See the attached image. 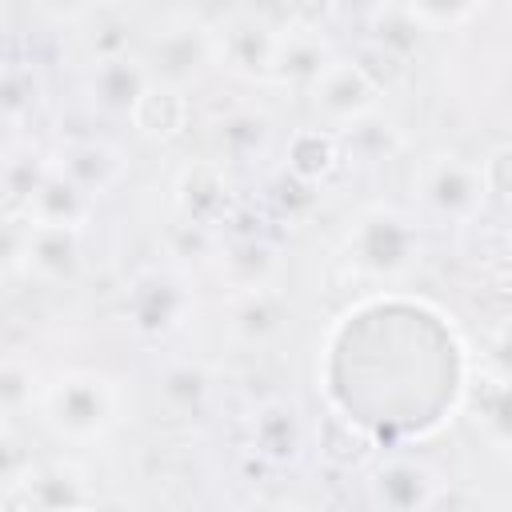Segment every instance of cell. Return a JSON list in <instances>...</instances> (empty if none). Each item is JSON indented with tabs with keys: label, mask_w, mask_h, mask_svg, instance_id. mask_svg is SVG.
Here are the masks:
<instances>
[{
	"label": "cell",
	"mask_w": 512,
	"mask_h": 512,
	"mask_svg": "<svg viewBox=\"0 0 512 512\" xmlns=\"http://www.w3.org/2000/svg\"><path fill=\"white\" fill-rule=\"evenodd\" d=\"M188 120H192L188 92L184 84H168V80H152L132 112V128L148 140H176L188 128Z\"/></svg>",
	"instance_id": "e0dca14e"
},
{
	"label": "cell",
	"mask_w": 512,
	"mask_h": 512,
	"mask_svg": "<svg viewBox=\"0 0 512 512\" xmlns=\"http://www.w3.org/2000/svg\"><path fill=\"white\" fill-rule=\"evenodd\" d=\"M304 92H308V104H312V112L320 116V124H324V128H336V132L352 128V124L364 120V116H372L376 104H380V84H376V76H372L360 60L340 56V52L320 68V76H316Z\"/></svg>",
	"instance_id": "5b68a950"
},
{
	"label": "cell",
	"mask_w": 512,
	"mask_h": 512,
	"mask_svg": "<svg viewBox=\"0 0 512 512\" xmlns=\"http://www.w3.org/2000/svg\"><path fill=\"white\" fill-rule=\"evenodd\" d=\"M80 232H84V228L28 224V232H24L28 268H32L40 280H72L76 268H80Z\"/></svg>",
	"instance_id": "2e32d148"
},
{
	"label": "cell",
	"mask_w": 512,
	"mask_h": 512,
	"mask_svg": "<svg viewBox=\"0 0 512 512\" xmlns=\"http://www.w3.org/2000/svg\"><path fill=\"white\" fill-rule=\"evenodd\" d=\"M52 172V160L44 156H8L4 160V192L12 208H24L32 200V192L44 184V176Z\"/></svg>",
	"instance_id": "d4e9b609"
},
{
	"label": "cell",
	"mask_w": 512,
	"mask_h": 512,
	"mask_svg": "<svg viewBox=\"0 0 512 512\" xmlns=\"http://www.w3.org/2000/svg\"><path fill=\"white\" fill-rule=\"evenodd\" d=\"M92 500L96 496L84 488L80 472L64 464L28 468V480H8V504H20V508H72Z\"/></svg>",
	"instance_id": "5bb4252c"
},
{
	"label": "cell",
	"mask_w": 512,
	"mask_h": 512,
	"mask_svg": "<svg viewBox=\"0 0 512 512\" xmlns=\"http://www.w3.org/2000/svg\"><path fill=\"white\" fill-rule=\"evenodd\" d=\"M284 164L292 172V180H304V184H316L324 180L336 164H340V132L336 128H296L288 136V148H284Z\"/></svg>",
	"instance_id": "7402d4cb"
},
{
	"label": "cell",
	"mask_w": 512,
	"mask_h": 512,
	"mask_svg": "<svg viewBox=\"0 0 512 512\" xmlns=\"http://www.w3.org/2000/svg\"><path fill=\"white\" fill-rule=\"evenodd\" d=\"M252 452L268 464H292L304 448V420L296 404L288 400H268L252 412Z\"/></svg>",
	"instance_id": "4fadbf2b"
},
{
	"label": "cell",
	"mask_w": 512,
	"mask_h": 512,
	"mask_svg": "<svg viewBox=\"0 0 512 512\" xmlns=\"http://www.w3.org/2000/svg\"><path fill=\"white\" fill-rule=\"evenodd\" d=\"M20 364L16 360H8V368H4V408L8 412H16L20 408Z\"/></svg>",
	"instance_id": "f546056e"
},
{
	"label": "cell",
	"mask_w": 512,
	"mask_h": 512,
	"mask_svg": "<svg viewBox=\"0 0 512 512\" xmlns=\"http://www.w3.org/2000/svg\"><path fill=\"white\" fill-rule=\"evenodd\" d=\"M288 320V300L276 292V284L268 288H252V292H232V320L228 328L244 340V344H268Z\"/></svg>",
	"instance_id": "ffe728a7"
},
{
	"label": "cell",
	"mask_w": 512,
	"mask_h": 512,
	"mask_svg": "<svg viewBox=\"0 0 512 512\" xmlns=\"http://www.w3.org/2000/svg\"><path fill=\"white\" fill-rule=\"evenodd\" d=\"M484 4L488 0H404V12L420 28L436 32V28H460V24H468Z\"/></svg>",
	"instance_id": "cb8c5ba5"
},
{
	"label": "cell",
	"mask_w": 512,
	"mask_h": 512,
	"mask_svg": "<svg viewBox=\"0 0 512 512\" xmlns=\"http://www.w3.org/2000/svg\"><path fill=\"white\" fill-rule=\"evenodd\" d=\"M172 200H176V220L200 224V228H220L228 220L232 208V188L224 176L220 160H192L176 172L172 184Z\"/></svg>",
	"instance_id": "ba28073f"
},
{
	"label": "cell",
	"mask_w": 512,
	"mask_h": 512,
	"mask_svg": "<svg viewBox=\"0 0 512 512\" xmlns=\"http://www.w3.org/2000/svg\"><path fill=\"white\" fill-rule=\"evenodd\" d=\"M36 408L60 440L92 444L120 424V384L92 368H68L40 388Z\"/></svg>",
	"instance_id": "6da1fadb"
},
{
	"label": "cell",
	"mask_w": 512,
	"mask_h": 512,
	"mask_svg": "<svg viewBox=\"0 0 512 512\" xmlns=\"http://www.w3.org/2000/svg\"><path fill=\"white\" fill-rule=\"evenodd\" d=\"M328 4L344 20H376L388 8V0H328Z\"/></svg>",
	"instance_id": "83f0119b"
},
{
	"label": "cell",
	"mask_w": 512,
	"mask_h": 512,
	"mask_svg": "<svg viewBox=\"0 0 512 512\" xmlns=\"http://www.w3.org/2000/svg\"><path fill=\"white\" fill-rule=\"evenodd\" d=\"M208 388H212L208 372H204L200 364H192V360L168 364V368L160 372V396H164V404H168L172 412H196V408L208 400Z\"/></svg>",
	"instance_id": "603a6c76"
},
{
	"label": "cell",
	"mask_w": 512,
	"mask_h": 512,
	"mask_svg": "<svg viewBox=\"0 0 512 512\" xmlns=\"http://www.w3.org/2000/svg\"><path fill=\"white\" fill-rule=\"evenodd\" d=\"M344 252L348 260L372 276V280H396L416 268L424 256V236L420 224L392 204H368L348 220L344 232Z\"/></svg>",
	"instance_id": "7a4b0ae2"
},
{
	"label": "cell",
	"mask_w": 512,
	"mask_h": 512,
	"mask_svg": "<svg viewBox=\"0 0 512 512\" xmlns=\"http://www.w3.org/2000/svg\"><path fill=\"white\" fill-rule=\"evenodd\" d=\"M152 80H156V76H152V68H148L144 60H136V56H128V52L104 56V60H96L92 72H88V100H92L104 116H124V120H132V112H136V104H140V96L148 92Z\"/></svg>",
	"instance_id": "30bf717a"
},
{
	"label": "cell",
	"mask_w": 512,
	"mask_h": 512,
	"mask_svg": "<svg viewBox=\"0 0 512 512\" xmlns=\"http://www.w3.org/2000/svg\"><path fill=\"white\" fill-rule=\"evenodd\" d=\"M472 424L504 452H512V372L484 376L468 396Z\"/></svg>",
	"instance_id": "44dd1931"
},
{
	"label": "cell",
	"mask_w": 512,
	"mask_h": 512,
	"mask_svg": "<svg viewBox=\"0 0 512 512\" xmlns=\"http://www.w3.org/2000/svg\"><path fill=\"white\" fill-rule=\"evenodd\" d=\"M416 192H420V200L432 216H440L448 224H468V220L480 216V208L488 200L484 164L468 160L460 152H436L420 164Z\"/></svg>",
	"instance_id": "277c9868"
},
{
	"label": "cell",
	"mask_w": 512,
	"mask_h": 512,
	"mask_svg": "<svg viewBox=\"0 0 512 512\" xmlns=\"http://www.w3.org/2000/svg\"><path fill=\"white\" fill-rule=\"evenodd\" d=\"M92 196H84L72 180H64L56 168L44 176V184L24 204L28 224H60V228H84L92 216Z\"/></svg>",
	"instance_id": "d6986e66"
},
{
	"label": "cell",
	"mask_w": 512,
	"mask_h": 512,
	"mask_svg": "<svg viewBox=\"0 0 512 512\" xmlns=\"http://www.w3.org/2000/svg\"><path fill=\"white\" fill-rule=\"evenodd\" d=\"M216 56V32H204L196 20H172L152 40V76L168 84H188Z\"/></svg>",
	"instance_id": "9c48e42d"
},
{
	"label": "cell",
	"mask_w": 512,
	"mask_h": 512,
	"mask_svg": "<svg viewBox=\"0 0 512 512\" xmlns=\"http://www.w3.org/2000/svg\"><path fill=\"white\" fill-rule=\"evenodd\" d=\"M196 312V292L176 268H144L132 276L124 292V316L136 336L144 340H168L176 336Z\"/></svg>",
	"instance_id": "3957f363"
},
{
	"label": "cell",
	"mask_w": 512,
	"mask_h": 512,
	"mask_svg": "<svg viewBox=\"0 0 512 512\" xmlns=\"http://www.w3.org/2000/svg\"><path fill=\"white\" fill-rule=\"evenodd\" d=\"M484 180H488V192L512 200V144H500L496 152H488L484 160Z\"/></svg>",
	"instance_id": "4316f807"
},
{
	"label": "cell",
	"mask_w": 512,
	"mask_h": 512,
	"mask_svg": "<svg viewBox=\"0 0 512 512\" xmlns=\"http://www.w3.org/2000/svg\"><path fill=\"white\" fill-rule=\"evenodd\" d=\"M368 500L388 512H420L444 500V476L420 456H388L368 476Z\"/></svg>",
	"instance_id": "8992f818"
},
{
	"label": "cell",
	"mask_w": 512,
	"mask_h": 512,
	"mask_svg": "<svg viewBox=\"0 0 512 512\" xmlns=\"http://www.w3.org/2000/svg\"><path fill=\"white\" fill-rule=\"evenodd\" d=\"M48 16H60V20H76V16H88L100 0H36Z\"/></svg>",
	"instance_id": "f1b7e54d"
},
{
	"label": "cell",
	"mask_w": 512,
	"mask_h": 512,
	"mask_svg": "<svg viewBox=\"0 0 512 512\" xmlns=\"http://www.w3.org/2000/svg\"><path fill=\"white\" fill-rule=\"evenodd\" d=\"M36 104H40V80H36V72L32 68H20V64H8V72H4V112H8V120L32 112Z\"/></svg>",
	"instance_id": "484cf974"
},
{
	"label": "cell",
	"mask_w": 512,
	"mask_h": 512,
	"mask_svg": "<svg viewBox=\"0 0 512 512\" xmlns=\"http://www.w3.org/2000/svg\"><path fill=\"white\" fill-rule=\"evenodd\" d=\"M212 264H216V276L224 280L228 292H252V288L276 284L280 256L260 236H236L212 252Z\"/></svg>",
	"instance_id": "7c38bea8"
},
{
	"label": "cell",
	"mask_w": 512,
	"mask_h": 512,
	"mask_svg": "<svg viewBox=\"0 0 512 512\" xmlns=\"http://www.w3.org/2000/svg\"><path fill=\"white\" fill-rule=\"evenodd\" d=\"M52 168L64 176V180H72L84 196H104V192H112L120 180H124V172H128V160H124V152L116 148V144H108V140H72V144H64L56 156H52Z\"/></svg>",
	"instance_id": "8fae6325"
},
{
	"label": "cell",
	"mask_w": 512,
	"mask_h": 512,
	"mask_svg": "<svg viewBox=\"0 0 512 512\" xmlns=\"http://www.w3.org/2000/svg\"><path fill=\"white\" fill-rule=\"evenodd\" d=\"M332 44L316 32V24H292L280 32V44H276V68H272V80L280 84H300L308 88L320 68L332 60Z\"/></svg>",
	"instance_id": "9a60e30c"
},
{
	"label": "cell",
	"mask_w": 512,
	"mask_h": 512,
	"mask_svg": "<svg viewBox=\"0 0 512 512\" xmlns=\"http://www.w3.org/2000/svg\"><path fill=\"white\" fill-rule=\"evenodd\" d=\"M272 116L264 108H232L216 120V148L228 164H256L272 148Z\"/></svg>",
	"instance_id": "ac0fdd59"
},
{
	"label": "cell",
	"mask_w": 512,
	"mask_h": 512,
	"mask_svg": "<svg viewBox=\"0 0 512 512\" xmlns=\"http://www.w3.org/2000/svg\"><path fill=\"white\" fill-rule=\"evenodd\" d=\"M276 44H280V32L260 20V16H232L220 24L216 32V60L220 68H228L232 76H244V80H272V68H276Z\"/></svg>",
	"instance_id": "52a82bcc"
}]
</instances>
